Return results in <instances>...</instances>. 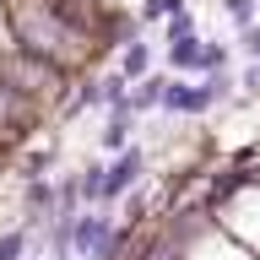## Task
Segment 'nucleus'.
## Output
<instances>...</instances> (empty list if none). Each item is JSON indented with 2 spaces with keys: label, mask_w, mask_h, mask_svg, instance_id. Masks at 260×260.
<instances>
[{
  "label": "nucleus",
  "mask_w": 260,
  "mask_h": 260,
  "mask_svg": "<svg viewBox=\"0 0 260 260\" xmlns=\"http://www.w3.org/2000/svg\"><path fill=\"white\" fill-rule=\"evenodd\" d=\"M38 239H44V233H32L27 222L6 228V233H0V260H32L38 255Z\"/></svg>",
  "instance_id": "obj_6"
},
{
  "label": "nucleus",
  "mask_w": 260,
  "mask_h": 260,
  "mask_svg": "<svg viewBox=\"0 0 260 260\" xmlns=\"http://www.w3.org/2000/svg\"><path fill=\"white\" fill-rule=\"evenodd\" d=\"M114 71H119V76H130V81L152 76V44H146V38L125 44V49H119V60H114Z\"/></svg>",
  "instance_id": "obj_7"
},
{
  "label": "nucleus",
  "mask_w": 260,
  "mask_h": 260,
  "mask_svg": "<svg viewBox=\"0 0 260 260\" xmlns=\"http://www.w3.org/2000/svg\"><path fill=\"white\" fill-rule=\"evenodd\" d=\"M179 38H195V16L190 11H179V16L162 22V44H179Z\"/></svg>",
  "instance_id": "obj_13"
},
{
  "label": "nucleus",
  "mask_w": 260,
  "mask_h": 260,
  "mask_svg": "<svg viewBox=\"0 0 260 260\" xmlns=\"http://www.w3.org/2000/svg\"><path fill=\"white\" fill-rule=\"evenodd\" d=\"M6 32H11V49L32 54V60L54 65L60 76H87L98 44H87L81 32H71L54 11H44L38 0H6Z\"/></svg>",
  "instance_id": "obj_1"
},
{
  "label": "nucleus",
  "mask_w": 260,
  "mask_h": 260,
  "mask_svg": "<svg viewBox=\"0 0 260 260\" xmlns=\"http://www.w3.org/2000/svg\"><path fill=\"white\" fill-rule=\"evenodd\" d=\"M233 49H239L244 60H260V22H255V27H244L239 38H233Z\"/></svg>",
  "instance_id": "obj_14"
},
{
  "label": "nucleus",
  "mask_w": 260,
  "mask_h": 260,
  "mask_svg": "<svg viewBox=\"0 0 260 260\" xmlns=\"http://www.w3.org/2000/svg\"><path fill=\"white\" fill-rule=\"evenodd\" d=\"M239 92H244V98H260V60H244V71H239Z\"/></svg>",
  "instance_id": "obj_15"
},
{
  "label": "nucleus",
  "mask_w": 260,
  "mask_h": 260,
  "mask_svg": "<svg viewBox=\"0 0 260 260\" xmlns=\"http://www.w3.org/2000/svg\"><path fill=\"white\" fill-rule=\"evenodd\" d=\"M162 87H168V71H152V76H141L136 81V92H130V109H136V119L141 114H152V109H162Z\"/></svg>",
  "instance_id": "obj_8"
},
{
  "label": "nucleus",
  "mask_w": 260,
  "mask_h": 260,
  "mask_svg": "<svg viewBox=\"0 0 260 260\" xmlns=\"http://www.w3.org/2000/svg\"><path fill=\"white\" fill-rule=\"evenodd\" d=\"M76 184H81V206H103V162L76 168Z\"/></svg>",
  "instance_id": "obj_11"
},
{
  "label": "nucleus",
  "mask_w": 260,
  "mask_h": 260,
  "mask_svg": "<svg viewBox=\"0 0 260 260\" xmlns=\"http://www.w3.org/2000/svg\"><path fill=\"white\" fill-rule=\"evenodd\" d=\"M222 71H233V44L228 38H206L201 44V76H222Z\"/></svg>",
  "instance_id": "obj_9"
},
{
  "label": "nucleus",
  "mask_w": 260,
  "mask_h": 260,
  "mask_svg": "<svg viewBox=\"0 0 260 260\" xmlns=\"http://www.w3.org/2000/svg\"><path fill=\"white\" fill-rule=\"evenodd\" d=\"M136 146V114H103V130H98V152L103 157H119Z\"/></svg>",
  "instance_id": "obj_3"
},
{
  "label": "nucleus",
  "mask_w": 260,
  "mask_h": 260,
  "mask_svg": "<svg viewBox=\"0 0 260 260\" xmlns=\"http://www.w3.org/2000/svg\"><path fill=\"white\" fill-rule=\"evenodd\" d=\"M32 260H38V255H32Z\"/></svg>",
  "instance_id": "obj_16"
},
{
  "label": "nucleus",
  "mask_w": 260,
  "mask_h": 260,
  "mask_svg": "<svg viewBox=\"0 0 260 260\" xmlns=\"http://www.w3.org/2000/svg\"><path fill=\"white\" fill-rule=\"evenodd\" d=\"M201 32L195 38H179V44H162V65H168V76H201Z\"/></svg>",
  "instance_id": "obj_5"
},
{
  "label": "nucleus",
  "mask_w": 260,
  "mask_h": 260,
  "mask_svg": "<svg viewBox=\"0 0 260 260\" xmlns=\"http://www.w3.org/2000/svg\"><path fill=\"white\" fill-rule=\"evenodd\" d=\"M222 16L244 32V27H255V22H260V0H222Z\"/></svg>",
  "instance_id": "obj_12"
},
{
  "label": "nucleus",
  "mask_w": 260,
  "mask_h": 260,
  "mask_svg": "<svg viewBox=\"0 0 260 260\" xmlns=\"http://www.w3.org/2000/svg\"><path fill=\"white\" fill-rule=\"evenodd\" d=\"M179 11H190V0H141V6H136L141 27H162V22H168V16H179Z\"/></svg>",
  "instance_id": "obj_10"
},
{
  "label": "nucleus",
  "mask_w": 260,
  "mask_h": 260,
  "mask_svg": "<svg viewBox=\"0 0 260 260\" xmlns=\"http://www.w3.org/2000/svg\"><path fill=\"white\" fill-rule=\"evenodd\" d=\"M92 109H103V76H76V92H65L60 98V114L65 119H81V114H92Z\"/></svg>",
  "instance_id": "obj_4"
},
{
  "label": "nucleus",
  "mask_w": 260,
  "mask_h": 260,
  "mask_svg": "<svg viewBox=\"0 0 260 260\" xmlns=\"http://www.w3.org/2000/svg\"><path fill=\"white\" fill-rule=\"evenodd\" d=\"M141 174H146V146H130V152L109 157V162H103V206L125 201V195L141 184Z\"/></svg>",
  "instance_id": "obj_2"
}]
</instances>
